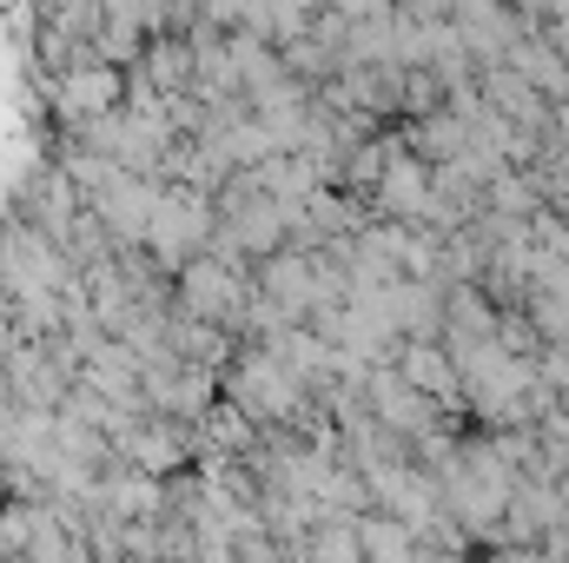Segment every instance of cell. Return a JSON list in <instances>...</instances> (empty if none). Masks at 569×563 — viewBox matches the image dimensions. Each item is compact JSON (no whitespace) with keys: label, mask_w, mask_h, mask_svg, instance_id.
I'll return each instance as SVG.
<instances>
[{"label":"cell","mask_w":569,"mask_h":563,"mask_svg":"<svg viewBox=\"0 0 569 563\" xmlns=\"http://www.w3.org/2000/svg\"><path fill=\"white\" fill-rule=\"evenodd\" d=\"M259 292H266L272 305L305 312V305H311V292H318V279H311V266H305V259H284V253H272V259H266V273H259Z\"/></svg>","instance_id":"obj_4"},{"label":"cell","mask_w":569,"mask_h":563,"mask_svg":"<svg viewBox=\"0 0 569 563\" xmlns=\"http://www.w3.org/2000/svg\"><path fill=\"white\" fill-rule=\"evenodd\" d=\"M311 557H318V563H365V544H358V531H351V524L325 517V524L311 531Z\"/></svg>","instance_id":"obj_5"},{"label":"cell","mask_w":569,"mask_h":563,"mask_svg":"<svg viewBox=\"0 0 569 563\" xmlns=\"http://www.w3.org/2000/svg\"><path fill=\"white\" fill-rule=\"evenodd\" d=\"M120 93H127V80H120V67H107V60H87V67H73V73L60 80V107H67L73 120H107V113L120 107Z\"/></svg>","instance_id":"obj_3"},{"label":"cell","mask_w":569,"mask_h":563,"mask_svg":"<svg viewBox=\"0 0 569 563\" xmlns=\"http://www.w3.org/2000/svg\"><path fill=\"white\" fill-rule=\"evenodd\" d=\"M212 213H206V199L199 192H159V213H152V226H146V246L166 259V266H192L199 259V246L212 239Z\"/></svg>","instance_id":"obj_1"},{"label":"cell","mask_w":569,"mask_h":563,"mask_svg":"<svg viewBox=\"0 0 569 563\" xmlns=\"http://www.w3.org/2000/svg\"><path fill=\"white\" fill-rule=\"evenodd\" d=\"M179 305H186L192 325H226L232 305H239V273L219 266V259H192L179 273Z\"/></svg>","instance_id":"obj_2"}]
</instances>
